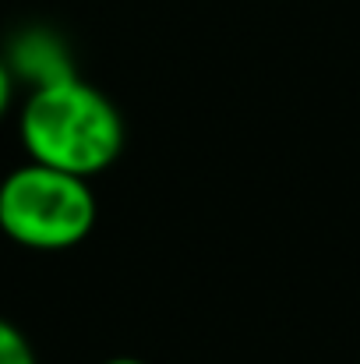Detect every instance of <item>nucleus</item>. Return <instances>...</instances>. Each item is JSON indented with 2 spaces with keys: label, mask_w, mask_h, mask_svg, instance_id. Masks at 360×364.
<instances>
[{
  "label": "nucleus",
  "mask_w": 360,
  "mask_h": 364,
  "mask_svg": "<svg viewBox=\"0 0 360 364\" xmlns=\"http://www.w3.org/2000/svg\"><path fill=\"white\" fill-rule=\"evenodd\" d=\"M11 96H14V75H11L7 60H0V117L7 114V107H11Z\"/></svg>",
  "instance_id": "nucleus-4"
},
{
  "label": "nucleus",
  "mask_w": 360,
  "mask_h": 364,
  "mask_svg": "<svg viewBox=\"0 0 360 364\" xmlns=\"http://www.w3.org/2000/svg\"><path fill=\"white\" fill-rule=\"evenodd\" d=\"M107 364H148V361H138V358H110Z\"/></svg>",
  "instance_id": "nucleus-5"
},
{
  "label": "nucleus",
  "mask_w": 360,
  "mask_h": 364,
  "mask_svg": "<svg viewBox=\"0 0 360 364\" xmlns=\"http://www.w3.org/2000/svg\"><path fill=\"white\" fill-rule=\"evenodd\" d=\"M0 364H36L32 343L7 318H0Z\"/></svg>",
  "instance_id": "nucleus-3"
},
{
  "label": "nucleus",
  "mask_w": 360,
  "mask_h": 364,
  "mask_svg": "<svg viewBox=\"0 0 360 364\" xmlns=\"http://www.w3.org/2000/svg\"><path fill=\"white\" fill-rule=\"evenodd\" d=\"M96 227V195L85 177L25 163L0 181V234L32 251L78 247Z\"/></svg>",
  "instance_id": "nucleus-2"
},
{
  "label": "nucleus",
  "mask_w": 360,
  "mask_h": 364,
  "mask_svg": "<svg viewBox=\"0 0 360 364\" xmlns=\"http://www.w3.org/2000/svg\"><path fill=\"white\" fill-rule=\"evenodd\" d=\"M18 134L32 163L96 177L117 163L124 149V121L107 92L96 85L60 75L39 82L18 117Z\"/></svg>",
  "instance_id": "nucleus-1"
}]
</instances>
